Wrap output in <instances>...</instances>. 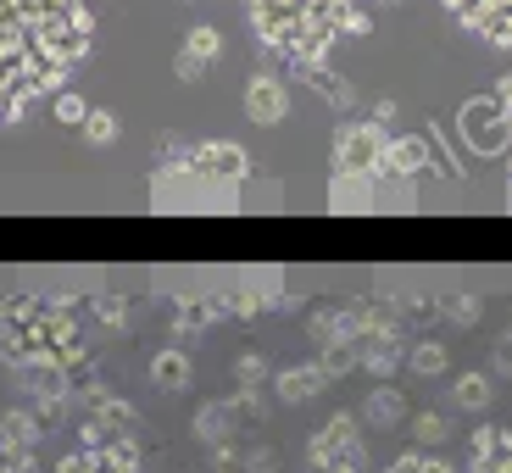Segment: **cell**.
Segmentation results:
<instances>
[{
	"label": "cell",
	"instance_id": "6da1fadb",
	"mask_svg": "<svg viewBox=\"0 0 512 473\" xmlns=\"http://www.w3.org/2000/svg\"><path fill=\"white\" fill-rule=\"evenodd\" d=\"M101 0H0V123L28 117L90 62Z\"/></svg>",
	"mask_w": 512,
	"mask_h": 473
},
{
	"label": "cell",
	"instance_id": "7a4b0ae2",
	"mask_svg": "<svg viewBox=\"0 0 512 473\" xmlns=\"http://www.w3.org/2000/svg\"><path fill=\"white\" fill-rule=\"evenodd\" d=\"M251 34L295 67H318L346 34H368L351 0H245Z\"/></svg>",
	"mask_w": 512,
	"mask_h": 473
},
{
	"label": "cell",
	"instance_id": "3957f363",
	"mask_svg": "<svg viewBox=\"0 0 512 473\" xmlns=\"http://www.w3.org/2000/svg\"><path fill=\"white\" fill-rule=\"evenodd\" d=\"M446 12L485 45H512V0H446Z\"/></svg>",
	"mask_w": 512,
	"mask_h": 473
},
{
	"label": "cell",
	"instance_id": "277c9868",
	"mask_svg": "<svg viewBox=\"0 0 512 473\" xmlns=\"http://www.w3.org/2000/svg\"><path fill=\"white\" fill-rule=\"evenodd\" d=\"M245 112H251V123H279V117H284L279 78H251V90H245Z\"/></svg>",
	"mask_w": 512,
	"mask_h": 473
},
{
	"label": "cell",
	"instance_id": "5b68a950",
	"mask_svg": "<svg viewBox=\"0 0 512 473\" xmlns=\"http://www.w3.org/2000/svg\"><path fill=\"white\" fill-rule=\"evenodd\" d=\"M212 51H218V34H212V28H195V34H190V45H184V73H201V67H206V56H212Z\"/></svg>",
	"mask_w": 512,
	"mask_h": 473
},
{
	"label": "cell",
	"instance_id": "8992f818",
	"mask_svg": "<svg viewBox=\"0 0 512 473\" xmlns=\"http://www.w3.org/2000/svg\"><path fill=\"white\" fill-rule=\"evenodd\" d=\"M84 112H90V106H84V101H73V95H62V117H67V123H78V117H84Z\"/></svg>",
	"mask_w": 512,
	"mask_h": 473
}]
</instances>
